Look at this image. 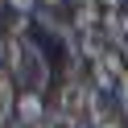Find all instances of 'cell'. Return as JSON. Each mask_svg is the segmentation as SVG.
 Segmentation results:
<instances>
[{
  "instance_id": "obj_1",
  "label": "cell",
  "mask_w": 128,
  "mask_h": 128,
  "mask_svg": "<svg viewBox=\"0 0 128 128\" xmlns=\"http://www.w3.org/2000/svg\"><path fill=\"white\" fill-rule=\"evenodd\" d=\"M12 78L25 83V91H37V95L50 87V58H46V50L33 37H25V46H21V62L12 70Z\"/></svg>"
},
{
  "instance_id": "obj_2",
  "label": "cell",
  "mask_w": 128,
  "mask_h": 128,
  "mask_svg": "<svg viewBox=\"0 0 128 128\" xmlns=\"http://www.w3.org/2000/svg\"><path fill=\"white\" fill-rule=\"evenodd\" d=\"M91 95H95V87L87 83H74V78H66V83L58 87V108L54 112H62V116H70V120H78L83 124L87 120V108H91Z\"/></svg>"
},
{
  "instance_id": "obj_3",
  "label": "cell",
  "mask_w": 128,
  "mask_h": 128,
  "mask_svg": "<svg viewBox=\"0 0 128 128\" xmlns=\"http://www.w3.org/2000/svg\"><path fill=\"white\" fill-rule=\"evenodd\" d=\"M124 74H128V62H124L120 50H112V54H103L99 62H91V87L95 91H116Z\"/></svg>"
},
{
  "instance_id": "obj_4",
  "label": "cell",
  "mask_w": 128,
  "mask_h": 128,
  "mask_svg": "<svg viewBox=\"0 0 128 128\" xmlns=\"http://www.w3.org/2000/svg\"><path fill=\"white\" fill-rule=\"evenodd\" d=\"M70 50H78V58H83V62H99L103 54L116 50V42L108 37V29H103V25H95V29H78Z\"/></svg>"
},
{
  "instance_id": "obj_5",
  "label": "cell",
  "mask_w": 128,
  "mask_h": 128,
  "mask_svg": "<svg viewBox=\"0 0 128 128\" xmlns=\"http://www.w3.org/2000/svg\"><path fill=\"white\" fill-rule=\"evenodd\" d=\"M12 120H17L21 128H37L50 120V112H46V95L37 91H21L17 95V112H12Z\"/></svg>"
},
{
  "instance_id": "obj_6",
  "label": "cell",
  "mask_w": 128,
  "mask_h": 128,
  "mask_svg": "<svg viewBox=\"0 0 128 128\" xmlns=\"http://www.w3.org/2000/svg\"><path fill=\"white\" fill-rule=\"evenodd\" d=\"M17 112V78L8 66H0V124H8Z\"/></svg>"
},
{
  "instance_id": "obj_7",
  "label": "cell",
  "mask_w": 128,
  "mask_h": 128,
  "mask_svg": "<svg viewBox=\"0 0 128 128\" xmlns=\"http://www.w3.org/2000/svg\"><path fill=\"white\" fill-rule=\"evenodd\" d=\"M4 8L17 12V17H33V12L42 8V0H4Z\"/></svg>"
},
{
  "instance_id": "obj_8",
  "label": "cell",
  "mask_w": 128,
  "mask_h": 128,
  "mask_svg": "<svg viewBox=\"0 0 128 128\" xmlns=\"http://www.w3.org/2000/svg\"><path fill=\"white\" fill-rule=\"evenodd\" d=\"M50 128H83V124L70 120V116H62V112H50Z\"/></svg>"
},
{
  "instance_id": "obj_9",
  "label": "cell",
  "mask_w": 128,
  "mask_h": 128,
  "mask_svg": "<svg viewBox=\"0 0 128 128\" xmlns=\"http://www.w3.org/2000/svg\"><path fill=\"white\" fill-rule=\"evenodd\" d=\"M116 99H120V108H124V116H128V74L120 78V87H116Z\"/></svg>"
},
{
  "instance_id": "obj_10",
  "label": "cell",
  "mask_w": 128,
  "mask_h": 128,
  "mask_svg": "<svg viewBox=\"0 0 128 128\" xmlns=\"http://www.w3.org/2000/svg\"><path fill=\"white\" fill-rule=\"evenodd\" d=\"M99 8L103 12H120V8H128V0H99Z\"/></svg>"
},
{
  "instance_id": "obj_11",
  "label": "cell",
  "mask_w": 128,
  "mask_h": 128,
  "mask_svg": "<svg viewBox=\"0 0 128 128\" xmlns=\"http://www.w3.org/2000/svg\"><path fill=\"white\" fill-rule=\"evenodd\" d=\"M42 8H66V0H42Z\"/></svg>"
},
{
  "instance_id": "obj_12",
  "label": "cell",
  "mask_w": 128,
  "mask_h": 128,
  "mask_svg": "<svg viewBox=\"0 0 128 128\" xmlns=\"http://www.w3.org/2000/svg\"><path fill=\"white\" fill-rule=\"evenodd\" d=\"M4 54H8V37H4V29H0V62H4Z\"/></svg>"
},
{
  "instance_id": "obj_13",
  "label": "cell",
  "mask_w": 128,
  "mask_h": 128,
  "mask_svg": "<svg viewBox=\"0 0 128 128\" xmlns=\"http://www.w3.org/2000/svg\"><path fill=\"white\" fill-rule=\"evenodd\" d=\"M120 54H124V62H128V46H120Z\"/></svg>"
},
{
  "instance_id": "obj_14",
  "label": "cell",
  "mask_w": 128,
  "mask_h": 128,
  "mask_svg": "<svg viewBox=\"0 0 128 128\" xmlns=\"http://www.w3.org/2000/svg\"><path fill=\"white\" fill-rule=\"evenodd\" d=\"M124 29H128V8H124ZM124 46H128V42H124Z\"/></svg>"
},
{
  "instance_id": "obj_15",
  "label": "cell",
  "mask_w": 128,
  "mask_h": 128,
  "mask_svg": "<svg viewBox=\"0 0 128 128\" xmlns=\"http://www.w3.org/2000/svg\"><path fill=\"white\" fill-rule=\"evenodd\" d=\"M37 128H50V120H46V124H37Z\"/></svg>"
},
{
  "instance_id": "obj_16",
  "label": "cell",
  "mask_w": 128,
  "mask_h": 128,
  "mask_svg": "<svg viewBox=\"0 0 128 128\" xmlns=\"http://www.w3.org/2000/svg\"><path fill=\"white\" fill-rule=\"evenodd\" d=\"M124 128H128V116H124Z\"/></svg>"
},
{
  "instance_id": "obj_17",
  "label": "cell",
  "mask_w": 128,
  "mask_h": 128,
  "mask_svg": "<svg viewBox=\"0 0 128 128\" xmlns=\"http://www.w3.org/2000/svg\"><path fill=\"white\" fill-rule=\"evenodd\" d=\"M83 128H91V124H83Z\"/></svg>"
}]
</instances>
